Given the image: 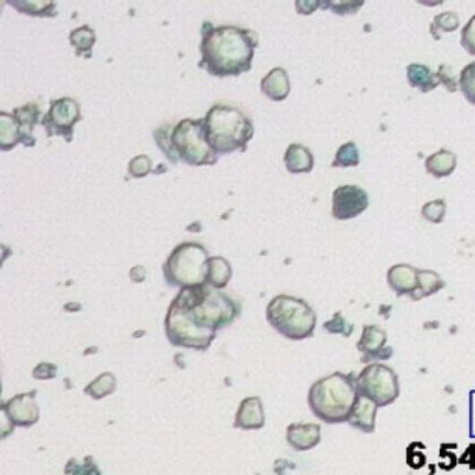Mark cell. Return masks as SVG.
Instances as JSON below:
<instances>
[{"mask_svg":"<svg viewBox=\"0 0 475 475\" xmlns=\"http://www.w3.org/2000/svg\"><path fill=\"white\" fill-rule=\"evenodd\" d=\"M388 286L393 289L400 298L402 296H412L418 289V270L409 266V263H395L386 273Z\"/></svg>","mask_w":475,"mask_h":475,"instance_id":"9a60e30c","label":"cell"},{"mask_svg":"<svg viewBox=\"0 0 475 475\" xmlns=\"http://www.w3.org/2000/svg\"><path fill=\"white\" fill-rule=\"evenodd\" d=\"M260 90L263 95L275 100V102L284 100L289 95V78H288L286 69H282V67L272 69L266 76L262 78Z\"/></svg>","mask_w":475,"mask_h":475,"instance_id":"ac0fdd59","label":"cell"},{"mask_svg":"<svg viewBox=\"0 0 475 475\" xmlns=\"http://www.w3.org/2000/svg\"><path fill=\"white\" fill-rule=\"evenodd\" d=\"M266 426V416H263V405L262 400L256 395L246 398L240 407H238L236 418H234V428L242 431H256Z\"/></svg>","mask_w":475,"mask_h":475,"instance_id":"5bb4252c","label":"cell"},{"mask_svg":"<svg viewBox=\"0 0 475 475\" xmlns=\"http://www.w3.org/2000/svg\"><path fill=\"white\" fill-rule=\"evenodd\" d=\"M318 6H320V4H303V3H298V4H296V10L301 12L303 15H308L310 12H314Z\"/></svg>","mask_w":475,"mask_h":475,"instance_id":"60d3db41","label":"cell"},{"mask_svg":"<svg viewBox=\"0 0 475 475\" xmlns=\"http://www.w3.org/2000/svg\"><path fill=\"white\" fill-rule=\"evenodd\" d=\"M459 86L464 99L475 107V62L468 64L459 74Z\"/></svg>","mask_w":475,"mask_h":475,"instance_id":"4dcf8cb0","label":"cell"},{"mask_svg":"<svg viewBox=\"0 0 475 475\" xmlns=\"http://www.w3.org/2000/svg\"><path fill=\"white\" fill-rule=\"evenodd\" d=\"M358 395L374 402L377 407H388L400 398V379L384 364H367L355 377Z\"/></svg>","mask_w":475,"mask_h":475,"instance_id":"ba28073f","label":"cell"},{"mask_svg":"<svg viewBox=\"0 0 475 475\" xmlns=\"http://www.w3.org/2000/svg\"><path fill=\"white\" fill-rule=\"evenodd\" d=\"M436 74H438V78H440V84H444L445 90L450 91V93L461 90V86H459L461 81L455 76L452 65H440V69H438Z\"/></svg>","mask_w":475,"mask_h":475,"instance_id":"e575fe53","label":"cell"},{"mask_svg":"<svg viewBox=\"0 0 475 475\" xmlns=\"http://www.w3.org/2000/svg\"><path fill=\"white\" fill-rule=\"evenodd\" d=\"M4 418L13 428H32L39 419V407L36 402V392H26L13 395L3 405Z\"/></svg>","mask_w":475,"mask_h":475,"instance_id":"7c38bea8","label":"cell"},{"mask_svg":"<svg viewBox=\"0 0 475 475\" xmlns=\"http://www.w3.org/2000/svg\"><path fill=\"white\" fill-rule=\"evenodd\" d=\"M171 130H173L171 125H164L158 130H154V138H156V143L160 145L162 152H166V156L169 158V160L171 162H178V158H177V154L173 151V145H171Z\"/></svg>","mask_w":475,"mask_h":475,"instance_id":"1f68e13d","label":"cell"},{"mask_svg":"<svg viewBox=\"0 0 475 475\" xmlns=\"http://www.w3.org/2000/svg\"><path fill=\"white\" fill-rule=\"evenodd\" d=\"M151 169H152V160L147 154H140L136 158H132L128 164V175L132 178H143L151 173Z\"/></svg>","mask_w":475,"mask_h":475,"instance_id":"836d02e7","label":"cell"},{"mask_svg":"<svg viewBox=\"0 0 475 475\" xmlns=\"http://www.w3.org/2000/svg\"><path fill=\"white\" fill-rule=\"evenodd\" d=\"M284 166L289 173H310L314 168V154L308 147L292 143L284 152Z\"/></svg>","mask_w":475,"mask_h":475,"instance_id":"ffe728a7","label":"cell"},{"mask_svg":"<svg viewBox=\"0 0 475 475\" xmlns=\"http://www.w3.org/2000/svg\"><path fill=\"white\" fill-rule=\"evenodd\" d=\"M367 206H369L367 194L362 188L355 186V184L340 186L332 194V218L338 221L358 218L360 214L366 212Z\"/></svg>","mask_w":475,"mask_h":475,"instance_id":"8fae6325","label":"cell"},{"mask_svg":"<svg viewBox=\"0 0 475 475\" xmlns=\"http://www.w3.org/2000/svg\"><path fill=\"white\" fill-rule=\"evenodd\" d=\"M258 34L242 26L204 24L201 39V67L212 76H238L251 71Z\"/></svg>","mask_w":475,"mask_h":475,"instance_id":"6da1fadb","label":"cell"},{"mask_svg":"<svg viewBox=\"0 0 475 475\" xmlns=\"http://www.w3.org/2000/svg\"><path fill=\"white\" fill-rule=\"evenodd\" d=\"M377 405L374 402H369L367 398H362L358 395L350 418H348V424L362 433H374L376 431V418H377Z\"/></svg>","mask_w":475,"mask_h":475,"instance_id":"e0dca14e","label":"cell"},{"mask_svg":"<svg viewBox=\"0 0 475 475\" xmlns=\"http://www.w3.org/2000/svg\"><path fill=\"white\" fill-rule=\"evenodd\" d=\"M71 468H74V471L71 470H65V473L69 475H100L97 464L93 462V459H84L82 462H78V461H71L69 462Z\"/></svg>","mask_w":475,"mask_h":475,"instance_id":"74e56055","label":"cell"},{"mask_svg":"<svg viewBox=\"0 0 475 475\" xmlns=\"http://www.w3.org/2000/svg\"><path fill=\"white\" fill-rule=\"evenodd\" d=\"M461 45L468 55L475 56V15L464 24V29L461 32Z\"/></svg>","mask_w":475,"mask_h":475,"instance_id":"d590c367","label":"cell"},{"mask_svg":"<svg viewBox=\"0 0 475 475\" xmlns=\"http://www.w3.org/2000/svg\"><path fill=\"white\" fill-rule=\"evenodd\" d=\"M444 286H445V282L436 272L418 270V289H416V294L412 296V299L418 301V299L429 298V296L440 292Z\"/></svg>","mask_w":475,"mask_h":475,"instance_id":"d4e9b609","label":"cell"},{"mask_svg":"<svg viewBox=\"0 0 475 475\" xmlns=\"http://www.w3.org/2000/svg\"><path fill=\"white\" fill-rule=\"evenodd\" d=\"M175 301L190 314V318L199 327L212 332H218L220 329L230 325L242 310V305L234 298L206 284L199 288L180 289Z\"/></svg>","mask_w":475,"mask_h":475,"instance_id":"3957f363","label":"cell"},{"mask_svg":"<svg viewBox=\"0 0 475 475\" xmlns=\"http://www.w3.org/2000/svg\"><path fill=\"white\" fill-rule=\"evenodd\" d=\"M17 12L34 15V17H55L56 15V4L55 3H10Z\"/></svg>","mask_w":475,"mask_h":475,"instance_id":"f546056e","label":"cell"},{"mask_svg":"<svg viewBox=\"0 0 475 475\" xmlns=\"http://www.w3.org/2000/svg\"><path fill=\"white\" fill-rule=\"evenodd\" d=\"M204 138L218 156L244 151L255 136V125L249 114L232 104L218 102L203 117Z\"/></svg>","mask_w":475,"mask_h":475,"instance_id":"7a4b0ae2","label":"cell"},{"mask_svg":"<svg viewBox=\"0 0 475 475\" xmlns=\"http://www.w3.org/2000/svg\"><path fill=\"white\" fill-rule=\"evenodd\" d=\"M232 279L230 263L223 256H210L206 270V286L214 289H223Z\"/></svg>","mask_w":475,"mask_h":475,"instance_id":"cb8c5ba5","label":"cell"},{"mask_svg":"<svg viewBox=\"0 0 475 475\" xmlns=\"http://www.w3.org/2000/svg\"><path fill=\"white\" fill-rule=\"evenodd\" d=\"M461 26V19L455 12H444L438 17H435L433 24H431V32L435 39H440L442 34H450L455 32Z\"/></svg>","mask_w":475,"mask_h":475,"instance_id":"83f0119b","label":"cell"},{"mask_svg":"<svg viewBox=\"0 0 475 475\" xmlns=\"http://www.w3.org/2000/svg\"><path fill=\"white\" fill-rule=\"evenodd\" d=\"M457 169V154L450 149H440L426 160V171L435 178H445Z\"/></svg>","mask_w":475,"mask_h":475,"instance_id":"44dd1931","label":"cell"},{"mask_svg":"<svg viewBox=\"0 0 475 475\" xmlns=\"http://www.w3.org/2000/svg\"><path fill=\"white\" fill-rule=\"evenodd\" d=\"M360 6L362 4H327V8H332L340 15H346V13H350L353 10H358Z\"/></svg>","mask_w":475,"mask_h":475,"instance_id":"ab89813d","label":"cell"},{"mask_svg":"<svg viewBox=\"0 0 475 475\" xmlns=\"http://www.w3.org/2000/svg\"><path fill=\"white\" fill-rule=\"evenodd\" d=\"M13 117L19 121L21 130H22V136H24V145L26 147H34L36 145V138H34V128L39 123L41 117V110L36 102H29L24 104V107L13 110Z\"/></svg>","mask_w":475,"mask_h":475,"instance_id":"d6986e66","label":"cell"},{"mask_svg":"<svg viewBox=\"0 0 475 475\" xmlns=\"http://www.w3.org/2000/svg\"><path fill=\"white\" fill-rule=\"evenodd\" d=\"M116 386H117L116 376L110 374V372H104L95 381H91L86 386L84 392L90 395V398H93V400H102V398H107V395L114 393L116 392Z\"/></svg>","mask_w":475,"mask_h":475,"instance_id":"4316f807","label":"cell"},{"mask_svg":"<svg viewBox=\"0 0 475 475\" xmlns=\"http://www.w3.org/2000/svg\"><path fill=\"white\" fill-rule=\"evenodd\" d=\"M286 440L296 452H308L322 440V428L318 424H292L286 429Z\"/></svg>","mask_w":475,"mask_h":475,"instance_id":"2e32d148","label":"cell"},{"mask_svg":"<svg viewBox=\"0 0 475 475\" xmlns=\"http://www.w3.org/2000/svg\"><path fill=\"white\" fill-rule=\"evenodd\" d=\"M58 374V367L55 364H48V362H43L39 366L34 367V379H39V381H48V379H55Z\"/></svg>","mask_w":475,"mask_h":475,"instance_id":"f35d334b","label":"cell"},{"mask_svg":"<svg viewBox=\"0 0 475 475\" xmlns=\"http://www.w3.org/2000/svg\"><path fill=\"white\" fill-rule=\"evenodd\" d=\"M19 143H24L19 121L13 117V114L0 112V149L10 151Z\"/></svg>","mask_w":475,"mask_h":475,"instance_id":"603a6c76","label":"cell"},{"mask_svg":"<svg viewBox=\"0 0 475 475\" xmlns=\"http://www.w3.org/2000/svg\"><path fill=\"white\" fill-rule=\"evenodd\" d=\"M69 39H71V45L74 47L76 56L91 58V50H93V45L97 39L95 30L91 29V26H81V29L73 30Z\"/></svg>","mask_w":475,"mask_h":475,"instance_id":"484cf974","label":"cell"},{"mask_svg":"<svg viewBox=\"0 0 475 475\" xmlns=\"http://www.w3.org/2000/svg\"><path fill=\"white\" fill-rule=\"evenodd\" d=\"M166 336L177 348H188V350H208L212 344L216 332L206 331L199 327L190 314L184 310L175 299L171 301L168 314H166Z\"/></svg>","mask_w":475,"mask_h":475,"instance_id":"9c48e42d","label":"cell"},{"mask_svg":"<svg viewBox=\"0 0 475 475\" xmlns=\"http://www.w3.org/2000/svg\"><path fill=\"white\" fill-rule=\"evenodd\" d=\"M82 119L81 107L71 97L55 99L50 102L48 112L43 116L41 125L47 130V136H62L67 143L73 142L74 125Z\"/></svg>","mask_w":475,"mask_h":475,"instance_id":"30bf717a","label":"cell"},{"mask_svg":"<svg viewBox=\"0 0 475 475\" xmlns=\"http://www.w3.org/2000/svg\"><path fill=\"white\" fill-rule=\"evenodd\" d=\"M268 324L288 340H307L315 331V312L294 296H277L266 308Z\"/></svg>","mask_w":475,"mask_h":475,"instance_id":"5b68a950","label":"cell"},{"mask_svg":"<svg viewBox=\"0 0 475 475\" xmlns=\"http://www.w3.org/2000/svg\"><path fill=\"white\" fill-rule=\"evenodd\" d=\"M210 255L199 242H184L173 249L164 262V279L169 286L190 289L206 284Z\"/></svg>","mask_w":475,"mask_h":475,"instance_id":"8992f818","label":"cell"},{"mask_svg":"<svg viewBox=\"0 0 475 475\" xmlns=\"http://www.w3.org/2000/svg\"><path fill=\"white\" fill-rule=\"evenodd\" d=\"M358 164H360L358 147L353 142H350V143H344L338 149L332 168H357Z\"/></svg>","mask_w":475,"mask_h":475,"instance_id":"f1b7e54d","label":"cell"},{"mask_svg":"<svg viewBox=\"0 0 475 475\" xmlns=\"http://www.w3.org/2000/svg\"><path fill=\"white\" fill-rule=\"evenodd\" d=\"M445 210H447L445 201L435 199L424 204V208H421V216H424V220H428L429 223H442L445 218Z\"/></svg>","mask_w":475,"mask_h":475,"instance_id":"d6a6232c","label":"cell"},{"mask_svg":"<svg viewBox=\"0 0 475 475\" xmlns=\"http://www.w3.org/2000/svg\"><path fill=\"white\" fill-rule=\"evenodd\" d=\"M130 277L134 279V282H142L145 279V270L140 266V268H134L130 272Z\"/></svg>","mask_w":475,"mask_h":475,"instance_id":"b9f144b4","label":"cell"},{"mask_svg":"<svg viewBox=\"0 0 475 475\" xmlns=\"http://www.w3.org/2000/svg\"><path fill=\"white\" fill-rule=\"evenodd\" d=\"M407 81L414 90L429 93L440 86V78L428 65L410 64L407 67Z\"/></svg>","mask_w":475,"mask_h":475,"instance_id":"7402d4cb","label":"cell"},{"mask_svg":"<svg viewBox=\"0 0 475 475\" xmlns=\"http://www.w3.org/2000/svg\"><path fill=\"white\" fill-rule=\"evenodd\" d=\"M171 145L178 160L190 166H214L218 154L204 138L203 119H182L171 130Z\"/></svg>","mask_w":475,"mask_h":475,"instance_id":"52a82bcc","label":"cell"},{"mask_svg":"<svg viewBox=\"0 0 475 475\" xmlns=\"http://www.w3.org/2000/svg\"><path fill=\"white\" fill-rule=\"evenodd\" d=\"M357 398L355 377L334 372L310 386L308 407L312 414L325 424H341V421H348Z\"/></svg>","mask_w":475,"mask_h":475,"instance_id":"277c9868","label":"cell"},{"mask_svg":"<svg viewBox=\"0 0 475 475\" xmlns=\"http://www.w3.org/2000/svg\"><path fill=\"white\" fill-rule=\"evenodd\" d=\"M325 331L329 332H334V334H344V336H350L353 332V327L350 324H346L344 315H341L340 312H336L332 315V320L325 322Z\"/></svg>","mask_w":475,"mask_h":475,"instance_id":"8d00e7d4","label":"cell"},{"mask_svg":"<svg viewBox=\"0 0 475 475\" xmlns=\"http://www.w3.org/2000/svg\"><path fill=\"white\" fill-rule=\"evenodd\" d=\"M388 336L377 325H366L357 344V350L362 353V360H374V358H390L392 348L386 346Z\"/></svg>","mask_w":475,"mask_h":475,"instance_id":"4fadbf2b","label":"cell"}]
</instances>
